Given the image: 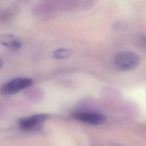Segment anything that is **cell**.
Here are the masks:
<instances>
[{"mask_svg":"<svg viewBox=\"0 0 146 146\" xmlns=\"http://www.w3.org/2000/svg\"><path fill=\"white\" fill-rule=\"evenodd\" d=\"M15 11H16V10L13 7H9L5 9L0 13V20L3 21L7 19L11 15H13Z\"/></svg>","mask_w":146,"mask_h":146,"instance_id":"7","label":"cell"},{"mask_svg":"<svg viewBox=\"0 0 146 146\" xmlns=\"http://www.w3.org/2000/svg\"><path fill=\"white\" fill-rule=\"evenodd\" d=\"M33 80L27 78H17L10 80L1 88V92L4 95H13L32 85Z\"/></svg>","mask_w":146,"mask_h":146,"instance_id":"3","label":"cell"},{"mask_svg":"<svg viewBox=\"0 0 146 146\" xmlns=\"http://www.w3.org/2000/svg\"><path fill=\"white\" fill-rule=\"evenodd\" d=\"M0 44L10 50L17 51L21 48L22 41L21 38L15 35L3 34L0 35Z\"/></svg>","mask_w":146,"mask_h":146,"instance_id":"5","label":"cell"},{"mask_svg":"<svg viewBox=\"0 0 146 146\" xmlns=\"http://www.w3.org/2000/svg\"><path fill=\"white\" fill-rule=\"evenodd\" d=\"M138 56L132 52L122 51L115 55L113 59L115 67L119 71H127L135 68L138 64Z\"/></svg>","mask_w":146,"mask_h":146,"instance_id":"1","label":"cell"},{"mask_svg":"<svg viewBox=\"0 0 146 146\" xmlns=\"http://www.w3.org/2000/svg\"><path fill=\"white\" fill-rule=\"evenodd\" d=\"M72 116L77 120L91 125L101 124L106 120V117L104 115L93 112H76L73 113Z\"/></svg>","mask_w":146,"mask_h":146,"instance_id":"4","label":"cell"},{"mask_svg":"<svg viewBox=\"0 0 146 146\" xmlns=\"http://www.w3.org/2000/svg\"><path fill=\"white\" fill-rule=\"evenodd\" d=\"M3 61L0 59V68L3 66Z\"/></svg>","mask_w":146,"mask_h":146,"instance_id":"8","label":"cell"},{"mask_svg":"<svg viewBox=\"0 0 146 146\" xmlns=\"http://www.w3.org/2000/svg\"><path fill=\"white\" fill-rule=\"evenodd\" d=\"M72 52L69 49L59 48L55 50L53 52V56L56 59H62L67 58L71 56Z\"/></svg>","mask_w":146,"mask_h":146,"instance_id":"6","label":"cell"},{"mask_svg":"<svg viewBox=\"0 0 146 146\" xmlns=\"http://www.w3.org/2000/svg\"><path fill=\"white\" fill-rule=\"evenodd\" d=\"M48 118V115L45 113L35 114L21 119L19 127L25 131H38L43 127Z\"/></svg>","mask_w":146,"mask_h":146,"instance_id":"2","label":"cell"}]
</instances>
